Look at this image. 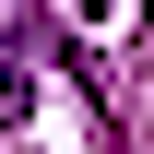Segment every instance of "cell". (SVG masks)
I'll use <instances>...</instances> for the list:
<instances>
[{
    "mask_svg": "<svg viewBox=\"0 0 154 154\" xmlns=\"http://www.w3.org/2000/svg\"><path fill=\"white\" fill-rule=\"evenodd\" d=\"M71 12H83V24H107V0H71Z\"/></svg>",
    "mask_w": 154,
    "mask_h": 154,
    "instance_id": "7a4b0ae2",
    "label": "cell"
},
{
    "mask_svg": "<svg viewBox=\"0 0 154 154\" xmlns=\"http://www.w3.org/2000/svg\"><path fill=\"white\" fill-rule=\"evenodd\" d=\"M0 119H24V36H0Z\"/></svg>",
    "mask_w": 154,
    "mask_h": 154,
    "instance_id": "6da1fadb",
    "label": "cell"
}]
</instances>
